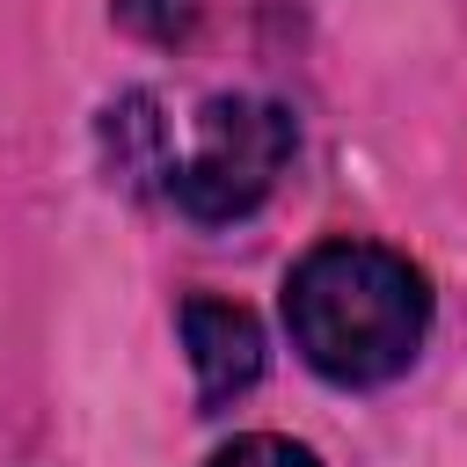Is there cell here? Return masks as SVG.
Segmentation results:
<instances>
[{
  "label": "cell",
  "instance_id": "cell-1",
  "mask_svg": "<svg viewBox=\"0 0 467 467\" xmlns=\"http://www.w3.org/2000/svg\"><path fill=\"white\" fill-rule=\"evenodd\" d=\"M285 328L328 387H387L431 336V277L379 241H314L285 270Z\"/></svg>",
  "mask_w": 467,
  "mask_h": 467
},
{
  "label": "cell",
  "instance_id": "cell-2",
  "mask_svg": "<svg viewBox=\"0 0 467 467\" xmlns=\"http://www.w3.org/2000/svg\"><path fill=\"white\" fill-rule=\"evenodd\" d=\"M292 146H299V124L285 102L212 95L190 124V146L168 168V197L197 226H234L277 190V175L292 168Z\"/></svg>",
  "mask_w": 467,
  "mask_h": 467
},
{
  "label": "cell",
  "instance_id": "cell-3",
  "mask_svg": "<svg viewBox=\"0 0 467 467\" xmlns=\"http://www.w3.org/2000/svg\"><path fill=\"white\" fill-rule=\"evenodd\" d=\"M182 358H190L197 401L219 409V401H234V394H248L263 379V321L241 299L190 292L182 299Z\"/></svg>",
  "mask_w": 467,
  "mask_h": 467
},
{
  "label": "cell",
  "instance_id": "cell-4",
  "mask_svg": "<svg viewBox=\"0 0 467 467\" xmlns=\"http://www.w3.org/2000/svg\"><path fill=\"white\" fill-rule=\"evenodd\" d=\"M102 153H109V168H117L124 190H139V182H153V175L168 182L175 153H168L161 102H153V95H117V102L102 109Z\"/></svg>",
  "mask_w": 467,
  "mask_h": 467
},
{
  "label": "cell",
  "instance_id": "cell-5",
  "mask_svg": "<svg viewBox=\"0 0 467 467\" xmlns=\"http://www.w3.org/2000/svg\"><path fill=\"white\" fill-rule=\"evenodd\" d=\"M204 467H321V452L299 445V438H285V431H241V438H226Z\"/></svg>",
  "mask_w": 467,
  "mask_h": 467
},
{
  "label": "cell",
  "instance_id": "cell-6",
  "mask_svg": "<svg viewBox=\"0 0 467 467\" xmlns=\"http://www.w3.org/2000/svg\"><path fill=\"white\" fill-rule=\"evenodd\" d=\"M190 0H117V22L124 29H139V36H153V44H175V36H190Z\"/></svg>",
  "mask_w": 467,
  "mask_h": 467
}]
</instances>
